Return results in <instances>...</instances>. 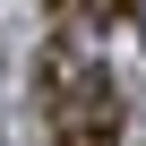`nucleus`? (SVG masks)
Masks as SVG:
<instances>
[{"mask_svg":"<svg viewBox=\"0 0 146 146\" xmlns=\"http://www.w3.org/2000/svg\"><path fill=\"white\" fill-rule=\"evenodd\" d=\"M43 95H52V146H120V95L103 69H86L69 43L43 60Z\"/></svg>","mask_w":146,"mask_h":146,"instance_id":"f257e3e1","label":"nucleus"}]
</instances>
